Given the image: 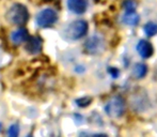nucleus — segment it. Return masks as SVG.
<instances>
[{
    "label": "nucleus",
    "instance_id": "1",
    "mask_svg": "<svg viewBox=\"0 0 157 137\" xmlns=\"http://www.w3.org/2000/svg\"><path fill=\"white\" fill-rule=\"evenodd\" d=\"M88 32V23L83 19H77L70 23L62 31V37L66 41H77Z\"/></svg>",
    "mask_w": 157,
    "mask_h": 137
},
{
    "label": "nucleus",
    "instance_id": "2",
    "mask_svg": "<svg viewBox=\"0 0 157 137\" xmlns=\"http://www.w3.org/2000/svg\"><path fill=\"white\" fill-rule=\"evenodd\" d=\"M6 21L13 25H25L29 19V11L27 6L21 3H14L9 8L6 13Z\"/></svg>",
    "mask_w": 157,
    "mask_h": 137
},
{
    "label": "nucleus",
    "instance_id": "3",
    "mask_svg": "<svg viewBox=\"0 0 157 137\" xmlns=\"http://www.w3.org/2000/svg\"><path fill=\"white\" fill-rule=\"evenodd\" d=\"M58 13L52 8H46L41 10L35 16V23L41 28H48L57 23Z\"/></svg>",
    "mask_w": 157,
    "mask_h": 137
},
{
    "label": "nucleus",
    "instance_id": "4",
    "mask_svg": "<svg viewBox=\"0 0 157 137\" xmlns=\"http://www.w3.org/2000/svg\"><path fill=\"white\" fill-rule=\"evenodd\" d=\"M105 112L111 118H120L125 112V102L121 96H113L105 105Z\"/></svg>",
    "mask_w": 157,
    "mask_h": 137
},
{
    "label": "nucleus",
    "instance_id": "5",
    "mask_svg": "<svg viewBox=\"0 0 157 137\" xmlns=\"http://www.w3.org/2000/svg\"><path fill=\"white\" fill-rule=\"evenodd\" d=\"M104 46H105V44H104L103 39L97 37V35H92L85 43L86 50L91 55H96L101 53L104 49Z\"/></svg>",
    "mask_w": 157,
    "mask_h": 137
},
{
    "label": "nucleus",
    "instance_id": "6",
    "mask_svg": "<svg viewBox=\"0 0 157 137\" xmlns=\"http://www.w3.org/2000/svg\"><path fill=\"white\" fill-rule=\"evenodd\" d=\"M66 6L72 13L81 15L87 11L89 1L88 0H66Z\"/></svg>",
    "mask_w": 157,
    "mask_h": 137
},
{
    "label": "nucleus",
    "instance_id": "7",
    "mask_svg": "<svg viewBox=\"0 0 157 137\" xmlns=\"http://www.w3.org/2000/svg\"><path fill=\"white\" fill-rule=\"evenodd\" d=\"M25 49L30 55H36L42 50V41L37 37H29L26 41Z\"/></svg>",
    "mask_w": 157,
    "mask_h": 137
},
{
    "label": "nucleus",
    "instance_id": "8",
    "mask_svg": "<svg viewBox=\"0 0 157 137\" xmlns=\"http://www.w3.org/2000/svg\"><path fill=\"white\" fill-rule=\"evenodd\" d=\"M137 52L140 55V57L147 59L153 55V46L150 42L145 41V40H141L137 45Z\"/></svg>",
    "mask_w": 157,
    "mask_h": 137
},
{
    "label": "nucleus",
    "instance_id": "9",
    "mask_svg": "<svg viewBox=\"0 0 157 137\" xmlns=\"http://www.w3.org/2000/svg\"><path fill=\"white\" fill-rule=\"evenodd\" d=\"M29 37V33L25 28H18L11 33V40L14 44L25 43Z\"/></svg>",
    "mask_w": 157,
    "mask_h": 137
},
{
    "label": "nucleus",
    "instance_id": "10",
    "mask_svg": "<svg viewBox=\"0 0 157 137\" xmlns=\"http://www.w3.org/2000/svg\"><path fill=\"white\" fill-rule=\"evenodd\" d=\"M139 21H140V17L137 14L136 12H126L122 18V22L125 25L128 26H136L138 25Z\"/></svg>",
    "mask_w": 157,
    "mask_h": 137
},
{
    "label": "nucleus",
    "instance_id": "11",
    "mask_svg": "<svg viewBox=\"0 0 157 137\" xmlns=\"http://www.w3.org/2000/svg\"><path fill=\"white\" fill-rule=\"evenodd\" d=\"M147 68L144 63H137V65H135L134 68H132V76L138 79L143 78L147 75Z\"/></svg>",
    "mask_w": 157,
    "mask_h": 137
},
{
    "label": "nucleus",
    "instance_id": "12",
    "mask_svg": "<svg viewBox=\"0 0 157 137\" xmlns=\"http://www.w3.org/2000/svg\"><path fill=\"white\" fill-rule=\"evenodd\" d=\"M144 32L149 37H153V35L157 34V24L150 22L144 26Z\"/></svg>",
    "mask_w": 157,
    "mask_h": 137
},
{
    "label": "nucleus",
    "instance_id": "13",
    "mask_svg": "<svg viewBox=\"0 0 157 137\" xmlns=\"http://www.w3.org/2000/svg\"><path fill=\"white\" fill-rule=\"evenodd\" d=\"M19 135V127L18 124L10 125L8 130V137H18Z\"/></svg>",
    "mask_w": 157,
    "mask_h": 137
},
{
    "label": "nucleus",
    "instance_id": "14",
    "mask_svg": "<svg viewBox=\"0 0 157 137\" xmlns=\"http://www.w3.org/2000/svg\"><path fill=\"white\" fill-rule=\"evenodd\" d=\"M136 6H137V4L134 0H125L124 9L126 10V12H135Z\"/></svg>",
    "mask_w": 157,
    "mask_h": 137
},
{
    "label": "nucleus",
    "instance_id": "15",
    "mask_svg": "<svg viewBox=\"0 0 157 137\" xmlns=\"http://www.w3.org/2000/svg\"><path fill=\"white\" fill-rule=\"evenodd\" d=\"M91 101H92L91 98H82V99L77 100L76 103H77V105L80 106V107H86V106H88L91 103Z\"/></svg>",
    "mask_w": 157,
    "mask_h": 137
},
{
    "label": "nucleus",
    "instance_id": "16",
    "mask_svg": "<svg viewBox=\"0 0 157 137\" xmlns=\"http://www.w3.org/2000/svg\"><path fill=\"white\" fill-rule=\"evenodd\" d=\"M109 72L112 74V76H113V78H117V77H118V75H119V71L117 70V68H110Z\"/></svg>",
    "mask_w": 157,
    "mask_h": 137
},
{
    "label": "nucleus",
    "instance_id": "17",
    "mask_svg": "<svg viewBox=\"0 0 157 137\" xmlns=\"http://www.w3.org/2000/svg\"><path fill=\"white\" fill-rule=\"evenodd\" d=\"M2 61V50L0 49V62Z\"/></svg>",
    "mask_w": 157,
    "mask_h": 137
},
{
    "label": "nucleus",
    "instance_id": "18",
    "mask_svg": "<svg viewBox=\"0 0 157 137\" xmlns=\"http://www.w3.org/2000/svg\"><path fill=\"white\" fill-rule=\"evenodd\" d=\"M0 129H1V124H0Z\"/></svg>",
    "mask_w": 157,
    "mask_h": 137
},
{
    "label": "nucleus",
    "instance_id": "19",
    "mask_svg": "<svg viewBox=\"0 0 157 137\" xmlns=\"http://www.w3.org/2000/svg\"><path fill=\"white\" fill-rule=\"evenodd\" d=\"M28 137H30V136H28Z\"/></svg>",
    "mask_w": 157,
    "mask_h": 137
}]
</instances>
